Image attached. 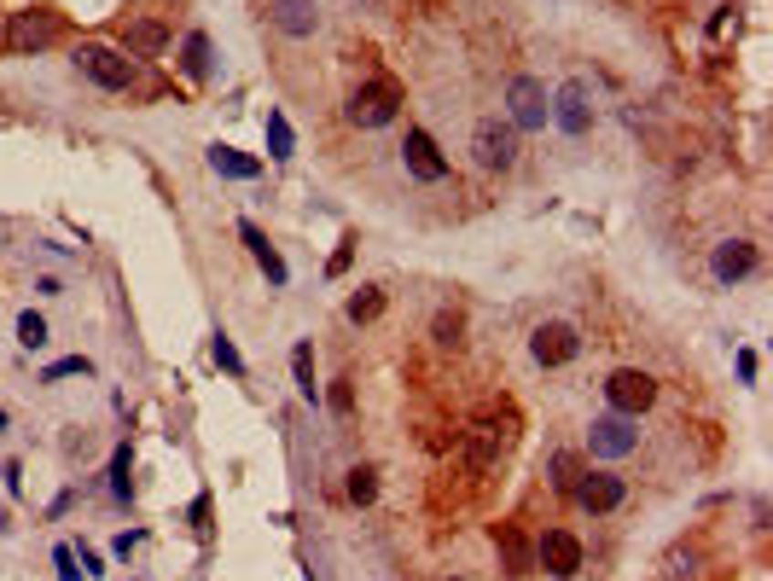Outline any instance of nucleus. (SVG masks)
<instances>
[{
  "label": "nucleus",
  "instance_id": "f257e3e1",
  "mask_svg": "<svg viewBox=\"0 0 773 581\" xmlns=\"http://www.w3.org/2000/svg\"><path fill=\"white\" fill-rule=\"evenodd\" d=\"M402 111V88L390 82V76H372V82H360L350 93V105H343V117L355 122V129H384V122H396Z\"/></svg>",
  "mask_w": 773,
  "mask_h": 581
},
{
  "label": "nucleus",
  "instance_id": "f03ea898",
  "mask_svg": "<svg viewBox=\"0 0 773 581\" xmlns=\"http://www.w3.org/2000/svg\"><path fill=\"white\" fill-rule=\"evenodd\" d=\"M76 70H82L88 82H99L105 93L134 88V58L117 53V47H99V41H82V47H76Z\"/></svg>",
  "mask_w": 773,
  "mask_h": 581
},
{
  "label": "nucleus",
  "instance_id": "7ed1b4c3",
  "mask_svg": "<svg viewBox=\"0 0 773 581\" xmlns=\"http://www.w3.org/2000/svg\"><path fill=\"white\" fill-rule=\"evenodd\" d=\"M507 122L517 134H535V129H547L552 122V93L547 82H535V76H512V88H507Z\"/></svg>",
  "mask_w": 773,
  "mask_h": 581
},
{
  "label": "nucleus",
  "instance_id": "20e7f679",
  "mask_svg": "<svg viewBox=\"0 0 773 581\" xmlns=\"http://www.w3.org/2000/svg\"><path fill=\"white\" fill-rule=\"evenodd\" d=\"M593 117H599V105H593V88L581 82V76H570L564 88H552V122H559L570 140L593 134Z\"/></svg>",
  "mask_w": 773,
  "mask_h": 581
},
{
  "label": "nucleus",
  "instance_id": "39448f33",
  "mask_svg": "<svg viewBox=\"0 0 773 581\" xmlns=\"http://www.w3.org/2000/svg\"><path fill=\"white\" fill-rule=\"evenodd\" d=\"M471 157H477L483 169H512L517 163V129L507 117H477V129H471Z\"/></svg>",
  "mask_w": 773,
  "mask_h": 581
},
{
  "label": "nucleus",
  "instance_id": "423d86ee",
  "mask_svg": "<svg viewBox=\"0 0 773 581\" xmlns=\"http://www.w3.org/2000/svg\"><path fill=\"white\" fill-rule=\"evenodd\" d=\"M605 401H611V413L640 419L645 407L657 401V379H652V372H640V367H617V372L605 379Z\"/></svg>",
  "mask_w": 773,
  "mask_h": 581
},
{
  "label": "nucleus",
  "instance_id": "0eeeda50",
  "mask_svg": "<svg viewBox=\"0 0 773 581\" xmlns=\"http://www.w3.org/2000/svg\"><path fill=\"white\" fill-rule=\"evenodd\" d=\"M529 355L541 360V367H570V360L581 355V332L570 320H541L529 332Z\"/></svg>",
  "mask_w": 773,
  "mask_h": 581
},
{
  "label": "nucleus",
  "instance_id": "6e6552de",
  "mask_svg": "<svg viewBox=\"0 0 773 581\" xmlns=\"http://www.w3.org/2000/svg\"><path fill=\"white\" fill-rule=\"evenodd\" d=\"M588 448H593V460H628V453L640 448L634 419L628 413H599L593 431H588Z\"/></svg>",
  "mask_w": 773,
  "mask_h": 581
},
{
  "label": "nucleus",
  "instance_id": "1a4fd4ad",
  "mask_svg": "<svg viewBox=\"0 0 773 581\" xmlns=\"http://www.w3.org/2000/svg\"><path fill=\"white\" fill-rule=\"evenodd\" d=\"M53 41H58V12H47V6L12 12V24H6L12 53H41V47H53Z\"/></svg>",
  "mask_w": 773,
  "mask_h": 581
},
{
  "label": "nucleus",
  "instance_id": "9d476101",
  "mask_svg": "<svg viewBox=\"0 0 773 581\" xmlns=\"http://www.w3.org/2000/svg\"><path fill=\"white\" fill-rule=\"evenodd\" d=\"M535 564H541L547 576H559V581H570L581 570V541L570 535V529H547L541 541H535Z\"/></svg>",
  "mask_w": 773,
  "mask_h": 581
},
{
  "label": "nucleus",
  "instance_id": "9b49d317",
  "mask_svg": "<svg viewBox=\"0 0 773 581\" xmlns=\"http://www.w3.org/2000/svg\"><path fill=\"white\" fill-rule=\"evenodd\" d=\"M507 448H512V425H495V419H483V425H471V436H465L460 465H465V471H483V465H495Z\"/></svg>",
  "mask_w": 773,
  "mask_h": 581
},
{
  "label": "nucleus",
  "instance_id": "f8f14e48",
  "mask_svg": "<svg viewBox=\"0 0 773 581\" xmlns=\"http://www.w3.org/2000/svg\"><path fill=\"white\" fill-rule=\"evenodd\" d=\"M570 494H576V506H581V512H593V517H599V512H617L628 489H622V477H611V471H581Z\"/></svg>",
  "mask_w": 773,
  "mask_h": 581
},
{
  "label": "nucleus",
  "instance_id": "ddd939ff",
  "mask_svg": "<svg viewBox=\"0 0 773 581\" xmlns=\"http://www.w3.org/2000/svg\"><path fill=\"white\" fill-rule=\"evenodd\" d=\"M402 163H407V175H413V181H442V175H448V157L436 151V140L424 134V129H407Z\"/></svg>",
  "mask_w": 773,
  "mask_h": 581
},
{
  "label": "nucleus",
  "instance_id": "4468645a",
  "mask_svg": "<svg viewBox=\"0 0 773 581\" xmlns=\"http://www.w3.org/2000/svg\"><path fill=\"white\" fill-rule=\"evenodd\" d=\"M267 24L279 29V36L303 41L320 29V12H314V0H267Z\"/></svg>",
  "mask_w": 773,
  "mask_h": 581
},
{
  "label": "nucleus",
  "instance_id": "2eb2a0df",
  "mask_svg": "<svg viewBox=\"0 0 773 581\" xmlns=\"http://www.w3.org/2000/svg\"><path fill=\"white\" fill-rule=\"evenodd\" d=\"M239 239H245V250L256 256V268L267 274V285H286L291 279V268H286V256H279L274 244H267V233L256 227V222H239Z\"/></svg>",
  "mask_w": 773,
  "mask_h": 581
},
{
  "label": "nucleus",
  "instance_id": "dca6fc26",
  "mask_svg": "<svg viewBox=\"0 0 773 581\" xmlns=\"http://www.w3.org/2000/svg\"><path fill=\"white\" fill-rule=\"evenodd\" d=\"M756 268V244H745V239H727V244H716V256H709V274L721 279V285H738Z\"/></svg>",
  "mask_w": 773,
  "mask_h": 581
},
{
  "label": "nucleus",
  "instance_id": "f3484780",
  "mask_svg": "<svg viewBox=\"0 0 773 581\" xmlns=\"http://www.w3.org/2000/svg\"><path fill=\"white\" fill-rule=\"evenodd\" d=\"M117 41H122V53L151 58V53H163V47H169V24H157V18H129Z\"/></svg>",
  "mask_w": 773,
  "mask_h": 581
},
{
  "label": "nucleus",
  "instance_id": "a211bd4d",
  "mask_svg": "<svg viewBox=\"0 0 773 581\" xmlns=\"http://www.w3.org/2000/svg\"><path fill=\"white\" fill-rule=\"evenodd\" d=\"M210 169L221 181H256L262 175V157H250L239 146H210Z\"/></svg>",
  "mask_w": 773,
  "mask_h": 581
},
{
  "label": "nucleus",
  "instance_id": "6ab92c4d",
  "mask_svg": "<svg viewBox=\"0 0 773 581\" xmlns=\"http://www.w3.org/2000/svg\"><path fill=\"white\" fill-rule=\"evenodd\" d=\"M495 546H500V558H507L512 576H529L535 570V546L524 541V529H517V524H500L495 529Z\"/></svg>",
  "mask_w": 773,
  "mask_h": 581
},
{
  "label": "nucleus",
  "instance_id": "aec40b11",
  "mask_svg": "<svg viewBox=\"0 0 773 581\" xmlns=\"http://www.w3.org/2000/svg\"><path fill=\"white\" fill-rule=\"evenodd\" d=\"M210 70H215V47H210V36H204V29H193V36L181 41V76L204 82Z\"/></svg>",
  "mask_w": 773,
  "mask_h": 581
},
{
  "label": "nucleus",
  "instance_id": "412c9836",
  "mask_svg": "<svg viewBox=\"0 0 773 581\" xmlns=\"http://www.w3.org/2000/svg\"><path fill=\"white\" fill-rule=\"evenodd\" d=\"M291 379H297V396H303L308 407L320 401V384H314V343H297V349H291Z\"/></svg>",
  "mask_w": 773,
  "mask_h": 581
},
{
  "label": "nucleus",
  "instance_id": "4be33fe9",
  "mask_svg": "<svg viewBox=\"0 0 773 581\" xmlns=\"http://www.w3.org/2000/svg\"><path fill=\"white\" fill-rule=\"evenodd\" d=\"M267 157H274V163H286V157L297 151V134H291V122H286V111H267Z\"/></svg>",
  "mask_w": 773,
  "mask_h": 581
},
{
  "label": "nucleus",
  "instance_id": "5701e85b",
  "mask_svg": "<svg viewBox=\"0 0 773 581\" xmlns=\"http://www.w3.org/2000/svg\"><path fill=\"white\" fill-rule=\"evenodd\" d=\"M343 314H350V326H372L378 314H384V291H378V285H360V291L350 296V308H343Z\"/></svg>",
  "mask_w": 773,
  "mask_h": 581
},
{
  "label": "nucleus",
  "instance_id": "b1692460",
  "mask_svg": "<svg viewBox=\"0 0 773 581\" xmlns=\"http://www.w3.org/2000/svg\"><path fill=\"white\" fill-rule=\"evenodd\" d=\"M210 355H215V367H221V372H233V379H245V372H250V367H245V355H239V343H233L227 332H215V337H210Z\"/></svg>",
  "mask_w": 773,
  "mask_h": 581
},
{
  "label": "nucleus",
  "instance_id": "393cba45",
  "mask_svg": "<svg viewBox=\"0 0 773 581\" xmlns=\"http://www.w3.org/2000/svg\"><path fill=\"white\" fill-rule=\"evenodd\" d=\"M18 343H24L29 355H36V349H47V343H53V332H47V320H41L36 308H24V314H18Z\"/></svg>",
  "mask_w": 773,
  "mask_h": 581
},
{
  "label": "nucleus",
  "instance_id": "a878e982",
  "mask_svg": "<svg viewBox=\"0 0 773 581\" xmlns=\"http://www.w3.org/2000/svg\"><path fill=\"white\" fill-rule=\"evenodd\" d=\"M129 471H134V448H129V442H122L117 453H110V494H117V500H129V494H134V482H129Z\"/></svg>",
  "mask_w": 773,
  "mask_h": 581
},
{
  "label": "nucleus",
  "instance_id": "bb28decb",
  "mask_svg": "<svg viewBox=\"0 0 773 581\" xmlns=\"http://www.w3.org/2000/svg\"><path fill=\"white\" fill-rule=\"evenodd\" d=\"M343 489H350V500H355V506H372V500H378V471H372V465H355Z\"/></svg>",
  "mask_w": 773,
  "mask_h": 581
},
{
  "label": "nucleus",
  "instance_id": "cd10ccee",
  "mask_svg": "<svg viewBox=\"0 0 773 581\" xmlns=\"http://www.w3.org/2000/svg\"><path fill=\"white\" fill-rule=\"evenodd\" d=\"M576 477H581V460H576V453H552V489H564V494H570V489H576Z\"/></svg>",
  "mask_w": 773,
  "mask_h": 581
},
{
  "label": "nucleus",
  "instance_id": "c85d7f7f",
  "mask_svg": "<svg viewBox=\"0 0 773 581\" xmlns=\"http://www.w3.org/2000/svg\"><path fill=\"white\" fill-rule=\"evenodd\" d=\"M76 372H93L88 355H70V360H53V367L41 372V384H58V379H76Z\"/></svg>",
  "mask_w": 773,
  "mask_h": 581
},
{
  "label": "nucleus",
  "instance_id": "c756f323",
  "mask_svg": "<svg viewBox=\"0 0 773 581\" xmlns=\"http://www.w3.org/2000/svg\"><path fill=\"white\" fill-rule=\"evenodd\" d=\"M53 570H58V581H82V564H76V546H53Z\"/></svg>",
  "mask_w": 773,
  "mask_h": 581
},
{
  "label": "nucleus",
  "instance_id": "7c9ffc66",
  "mask_svg": "<svg viewBox=\"0 0 773 581\" xmlns=\"http://www.w3.org/2000/svg\"><path fill=\"white\" fill-rule=\"evenodd\" d=\"M350 262H355V239H343L338 250H331V262H326V274H331V279H343V274H350Z\"/></svg>",
  "mask_w": 773,
  "mask_h": 581
},
{
  "label": "nucleus",
  "instance_id": "2f4dec72",
  "mask_svg": "<svg viewBox=\"0 0 773 581\" xmlns=\"http://www.w3.org/2000/svg\"><path fill=\"white\" fill-rule=\"evenodd\" d=\"M436 343H442V349L460 343V320H454V314H436Z\"/></svg>",
  "mask_w": 773,
  "mask_h": 581
},
{
  "label": "nucleus",
  "instance_id": "473e14b6",
  "mask_svg": "<svg viewBox=\"0 0 773 581\" xmlns=\"http://www.w3.org/2000/svg\"><path fill=\"white\" fill-rule=\"evenodd\" d=\"M350 407H355L350 384H331V413H338V419H350Z\"/></svg>",
  "mask_w": 773,
  "mask_h": 581
},
{
  "label": "nucleus",
  "instance_id": "72a5a7b5",
  "mask_svg": "<svg viewBox=\"0 0 773 581\" xmlns=\"http://www.w3.org/2000/svg\"><path fill=\"white\" fill-rule=\"evenodd\" d=\"M756 367H762V360H756V349H738V379L756 384Z\"/></svg>",
  "mask_w": 773,
  "mask_h": 581
},
{
  "label": "nucleus",
  "instance_id": "f704fd0d",
  "mask_svg": "<svg viewBox=\"0 0 773 581\" xmlns=\"http://www.w3.org/2000/svg\"><path fill=\"white\" fill-rule=\"evenodd\" d=\"M76 564H82V576H99V553H93V546H88V541H82V546H76Z\"/></svg>",
  "mask_w": 773,
  "mask_h": 581
},
{
  "label": "nucleus",
  "instance_id": "c9c22d12",
  "mask_svg": "<svg viewBox=\"0 0 773 581\" xmlns=\"http://www.w3.org/2000/svg\"><path fill=\"white\" fill-rule=\"evenodd\" d=\"M134 546H140V535H117V541H110V553H117V558H129Z\"/></svg>",
  "mask_w": 773,
  "mask_h": 581
},
{
  "label": "nucleus",
  "instance_id": "e433bc0d",
  "mask_svg": "<svg viewBox=\"0 0 773 581\" xmlns=\"http://www.w3.org/2000/svg\"><path fill=\"white\" fill-rule=\"evenodd\" d=\"M0 436H6V407H0Z\"/></svg>",
  "mask_w": 773,
  "mask_h": 581
}]
</instances>
